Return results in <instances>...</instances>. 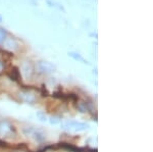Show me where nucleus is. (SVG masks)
Listing matches in <instances>:
<instances>
[{
    "label": "nucleus",
    "mask_w": 153,
    "mask_h": 152,
    "mask_svg": "<svg viewBox=\"0 0 153 152\" xmlns=\"http://www.w3.org/2000/svg\"><path fill=\"white\" fill-rule=\"evenodd\" d=\"M78 108H79V110H80L81 112L85 113V112H88L89 106H88L87 102H85V101H80V103H78Z\"/></svg>",
    "instance_id": "nucleus-9"
},
{
    "label": "nucleus",
    "mask_w": 153,
    "mask_h": 152,
    "mask_svg": "<svg viewBox=\"0 0 153 152\" xmlns=\"http://www.w3.org/2000/svg\"><path fill=\"white\" fill-rule=\"evenodd\" d=\"M2 22V16H1V14H0V23Z\"/></svg>",
    "instance_id": "nucleus-14"
},
{
    "label": "nucleus",
    "mask_w": 153,
    "mask_h": 152,
    "mask_svg": "<svg viewBox=\"0 0 153 152\" xmlns=\"http://www.w3.org/2000/svg\"><path fill=\"white\" fill-rule=\"evenodd\" d=\"M39 72L42 73H50L54 70V67L51 63L47 62V61H40L38 63Z\"/></svg>",
    "instance_id": "nucleus-5"
},
{
    "label": "nucleus",
    "mask_w": 153,
    "mask_h": 152,
    "mask_svg": "<svg viewBox=\"0 0 153 152\" xmlns=\"http://www.w3.org/2000/svg\"><path fill=\"white\" fill-rule=\"evenodd\" d=\"M19 97L23 99V101L27 102V103H33L35 102L36 97L33 93L28 92V91H25V92H21L19 93Z\"/></svg>",
    "instance_id": "nucleus-6"
},
{
    "label": "nucleus",
    "mask_w": 153,
    "mask_h": 152,
    "mask_svg": "<svg viewBox=\"0 0 153 152\" xmlns=\"http://www.w3.org/2000/svg\"><path fill=\"white\" fill-rule=\"evenodd\" d=\"M21 70H22V73H23L25 79L26 80L32 79L33 73H34V67L30 61H25L23 65H22Z\"/></svg>",
    "instance_id": "nucleus-4"
},
{
    "label": "nucleus",
    "mask_w": 153,
    "mask_h": 152,
    "mask_svg": "<svg viewBox=\"0 0 153 152\" xmlns=\"http://www.w3.org/2000/svg\"><path fill=\"white\" fill-rule=\"evenodd\" d=\"M36 116H37V117H38V119H40L41 122H47V116L45 114V112H43V111H38V112L36 113Z\"/></svg>",
    "instance_id": "nucleus-11"
},
{
    "label": "nucleus",
    "mask_w": 153,
    "mask_h": 152,
    "mask_svg": "<svg viewBox=\"0 0 153 152\" xmlns=\"http://www.w3.org/2000/svg\"><path fill=\"white\" fill-rule=\"evenodd\" d=\"M90 128L88 124L78 121H68L65 122H61V129L65 130L68 132H85Z\"/></svg>",
    "instance_id": "nucleus-2"
},
{
    "label": "nucleus",
    "mask_w": 153,
    "mask_h": 152,
    "mask_svg": "<svg viewBox=\"0 0 153 152\" xmlns=\"http://www.w3.org/2000/svg\"><path fill=\"white\" fill-rule=\"evenodd\" d=\"M16 128L7 121L0 122V137L4 139H11L16 137Z\"/></svg>",
    "instance_id": "nucleus-3"
},
{
    "label": "nucleus",
    "mask_w": 153,
    "mask_h": 152,
    "mask_svg": "<svg viewBox=\"0 0 153 152\" xmlns=\"http://www.w3.org/2000/svg\"><path fill=\"white\" fill-rule=\"evenodd\" d=\"M16 152H21V151H16Z\"/></svg>",
    "instance_id": "nucleus-15"
},
{
    "label": "nucleus",
    "mask_w": 153,
    "mask_h": 152,
    "mask_svg": "<svg viewBox=\"0 0 153 152\" xmlns=\"http://www.w3.org/2000/svg\"><path fill=\"white\" fill-rule=\"evenodd\" d=\"M68 56L73 58V59L76 60L78 62H82V63H84V65H90V62H89V61H88L87 59H85V58H84L83 56L80 54V53H76V52H68Z\"/></svg>",
    "instance_id": "nucleus-7"
},
{
    "label": "nucleus",
    "mask_w": 153,
    "mask_h": 152,
    "mask_svg": "<svg viewBox=\"0 0 153 152\" xmlns=\"http://www.w3.org/2000/svg\"><path fill=\"white\" fill-rule=\"evenodd\" d=\"M22 133L28 138L33 139L36 142H43L46 139V134L40 128H36V127H24L22 129Z\"/></svg>",
    "instance_id": "nucleus-1"
},
{
    "label": "nucleus",
    "mask_w": 153,
    "mask_h": 152,
    "mask_svg": "<svg viewBox=\"0 0 153 152\" xmlns=\"http://www.w3.org/2000/svg\"><path fill=\"white\" fill-rule=\"evenodd\" d=\"M5 47L10 49V50H16V49H18V43H16V41L14 40L13 38H9V39H5Z\"/></svg>",
    "instance_id": "nucleus-8"
},
{
    "label": "nucleus",
    "mask_w": 153,
    "mask_h": 152,
    "mask_svg": "<svg viewBox=\"0 0 153 152\" xmlns=\"http://www.w3.org/2000/svg\"><path fill=\"white\" fill-rule=\"evenodd\" d=\"M49 122H50L51 125H58L61 122V119L59 116H51L50 119H49Z\"/></svg>",
    "instance_id": "nucleus-12"
},
{
    "label": "nucleus",
    "mask_w": 153,
    "mask_h": 152,
    "mask_svg": "<svg viewBox=\"0 0 153 152\" xmlns=\"http://www.w3.org/2000/svg\"><path fill=\"white\" fill-rule=\"evenodd\" d=\"M2 68H3V65H2V62L0 61V70H2Z\"/></svg>",
    "instance_id": "nucleus-13"
},
{
    "label": "nucleus",
    "mask_w": 153,
    "mask_h": 152,
    "mask_svg": "<svg viewBox=\"0 0 153 152\" xmlns=\"http://www.w3.org/2000/svg\"><path fill=\"white\" fill-rule=\"evenodd\" d=\"M6 36H7V31L4 28L0 27V44H2L5 41Z\"/></svg>",
    "instance_id": "nucleus-10"
}]
</instances>
